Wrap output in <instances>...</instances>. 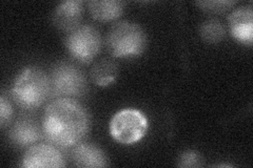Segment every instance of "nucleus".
Here are the masks:
<instances>
[{
	"label": "nucleus",
	"instance_id": "obj_5",
	"mask_svg": "<svg viewBox=\"0 0 253 168\" xmlns=\"http://www.w3.org/2000/svg\"><path fill=\"white\" fill-rule=\"evenodd\" d=\"M86 91V81L81 69L68 63L55 67L51 77V93L56 97H81Z\"/></svg>",
	"mask_w": 253,
	"mask_h": 168
},
{
	"label": "nucleus",
	"instance_id": "obj_1",
	"mask_svg": "<svg viewBox=\"0 0 253 168\" xmlns=\"http://www.w3.org/2000/svg\"><path fill=\"white\" fill-rule=\"evenodd\" d=\"M89 130V117L77 102L60 98L47 105L43 131L45 137L62 148L72 147L81 141Z\"/></svg>",
	"mask_w": 253,
	"mask_h": 168
},
{
	"label": "nucleus",
	"instance_id": "obj_12",
	"mask_svg": "<svg viewBox=\"0 0 253 168\" xmlns=\"http://www.w3.org/2000/svg\"><path fill=\"white\" fill-rule=\"evenodd\" d=\"M89 10L95 19L110 21L120 17L124 4L117 0H94L89 2Z\"/></svg>",
	"mask_w": 253,
	"mask_h": 168
},
{
	"label": "nucleus",
	"instance_id": "obj_16",
	"mask_svg": "<svg viewBox=\"0 0 253 168\" xmlns=\"http://www.w3.org/2000/svg\"><path fill=\"white\" fill-rule=\"evenodd\" d=\"M197 4L206 11L219 13V12L226 11L227 9H230L233 4H235V2L234 1H203V2H199Z\"/></svg>",
	"mask_w": 253,
	"mask_h": 168
},
{
	"label": "nucleus",
	"instance_id": "obj_2",
	"mask_svg": "<svg viewBox=\"0 0 253 168\" xmlns=\"http://www.w3.org/2000/svg\"><path fill=\"white\" fill-rule=\"evenodd\" d=\"M13 97L20 106L36 108L51 94V81L42 70L29 67L21 71L13 86Z\"/></svg>",
	"mask_w": 253,
	"mask_h": 168
},
{
	"label": "nucleus",
	"instance_id": "obj_7",
	"mask_svg": "<svg viewBox=\"0 0 253 168\" xmlns=\"http://www.w3.org/2000/svg\"><path fill=\"white\" fill-rule=\"evenodd\" d=\"M22 166L27 168H57L65 166V160L57 148L49 144L32 146L23 157Z\"/></svg>",
	"mask_w": 253,
	"mask_h": 168
},
{
	"label": "nucleus",
	"instance_id": "obj_4",
	"mask_svg": "<svg viewBox=\"0 0 253 168\" xmlns=\"http://www.w3.org/2000/svg\"><path fill=\"white\" fill-rule=\"evenodd\" d=\"M148 129L146 116L138 109L126 108L117 113L110 123V133L120 143L134 144L144 138Z\"/></svg>",
	"mask_w": 253,
	"mask_h": 168
},
{
	"label": "nucleus",
	"instance_id": "obj_10",
	"mask_svg": "<svg viewBox=\"0 0 253 168\" xmlns=\"http://www.w3.org/2000/svg\"><path fill=\"white\" fill-rule=\"evenodd\" d=\"M72 160L78 167H105L108 165L107 158L102 150L91 144H79L73 153Z\"/></svg>",
	"mask_w": 253,
	"mask_h": 168
},
{
	"label": "nucleus",
	"instance_id": "obj_15",
	"mask_svg": "<svg viewBox=\"0 0 253 168\" xmlns=\"http://www.w3.org/2000/svg\"><path fill=\"white\" fill-rule=\"evenodd\" d=\"M203 164V158L197 151H186L179 158V167H200Z\"/></svg>",
	"mask_w": 253,
	"mask_h": 168
},
{
	"label": "nucleus",
	"instance_id": "obj_11",
	"mask_svg": "<svg viewBox=\"0 0 253 168\" xmlns=\"http://www.w3.org/2000/svg\"><path fill=\"white\" fill-rule=\"evenodd\" d=\"M42 132L36 122L31 119H21L15 123L11 131V139L18 146L25 147L37 142Z\"/></svg>",
	"mask_w": 253,
	"mask_h": 168
},
{
	"label": "nucleus",
	"instance_id": "obj_6",
	"mask_svg": "<svg viewBox=\"0 0 253 168\" xmlns=\"http://www.w3.org/2000/svg\"><path fill=\"white\" fill-rule=\"evenodd\" d=\"M101 40L96 29L90 26L78 27L67 38L70 54L81 62H90L100 50Z\"/></svg>",
	"mask_w": 253,
	"mask_h": 168
},
{
	"label": "nucleus",
	"instance_id": "obj_8",
	"mask_svg": "<svg viewBox=\"0 0 253 168\" xmlns=\"http://www.w3.org/2000/svg\"><path fill=\"white\" fill-rule=\"evenodd\" d=\"M229 23L233 37L240 42L251 45L253 40V12L250 6L240 7L234 11Z\"/></svg>",
	"mask_w": 253,
	"mask_h": 168
},
{
	"label": "nucleus",
	"instance_id": "obj_3",
	"mask_svg": "<svg viewBox=\"0 0 253 168\" xmlns=\"http://www.w3.org/2000/svg\"><path fill=\"white\" fill-rule=\"evenodd\" d=\"M108 46L115 57L137 56L145 50V32L133 22H118L109 32Z\"/></svg>",
	"mask_w": 253,
	"mask_h": 168
},
{
	"label": "nucleus",
	"instance_id": "obj_9",
	"mask_svg": "<svg viewBox=\"0 0 253 168\" xmlns=\"http://www.w3.org/2000/svg\"><path fill=\"white\" fill-rule=\"evenodd\" d=\"M83 2L79 0H70L60 3L54 12L55 26L63 31H73L78 28L82 19Z\"/></svg>",
	"mask_w": 253,
	"mask_h": 168
},
{
	"label": "nucleus",
	"instance_id": "obj_13",
	"mask_svg": "<svg viewBox=\"0 0 253 168\" xmlns=\"http://www.w3.org/2000/svg\"><path fill=\"white\" fill-rule=\"evenodd\" d=\"M91 74L93 81L97 85L107 86L114 82L118 75V68L113 61L105 59L95 65Z\"/></svg>",
	"mask_w": 253,
	"mask_h": 168
},
{
	"label": "nucleus",
	"instance_id": "obj_17",
	"mask_svg": "<svg viewBox=\"0 0 253 168\" xmlns=\"http://www.w3.org/2000/svg\"><path fill=\"white\" fill-rule=\"evenodd\" d=\"M13 114V109L10 102L5 99L4 96L0 98V124L3 127L6 122H9Z\"/></svg>",
	"mask_w": 253,
	"mask_h": 168
},
{
	"label": "nucleus",
	"instance_id": "obj_14",
	"mask_svg": "<svg viewBox=\"0 0 253 168\" xmlns=\"http://www.w3.org/2000/svg\"><path fill=\"white\" fill-rule=\"evenodd\" d=\"M201 35L205 41L210 43H216L224 38L225 28L217 20H209L202 26Z\"/></svg>",
	"mask_w": 253,
	"mask_h": 168
}]
</instances>
